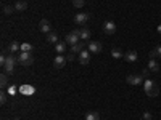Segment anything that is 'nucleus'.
Segmentation results:
<instances>
[{
    "label": "nucleus",
    "instance_id": "1",
    "mask_svg": "<svg viewBox=\"0 0 161 120\" xmlns=\"http://www.w3.org/2000/svg\"><path fill=\"white\" fill-rule=\"evenodd\" d=\"M143 88H145L147 96H150V98L158 96V93H159V88H158L156 82H153V80H145V82H143Z\"/></svg>",
    "mask_w": 161,
    "mask_h": 120
},
{
    "label": "nucleus",
    "instance_id": "2",
    "mask_svg": "<svg viewBox=\"0 0 161 120\" xmlns=\"http://www.w3.org/2000/svg\"><path fill=\"white\" fill-rule=\"evenodd\" d=\"M34 61V55H32V51H21L19 53V56H18V62L21 66H31Z\"/></svg>",
    "mask_w": 161,
    "mask_h": 120
},
{
    "label": "nucleus",
    "instance_id": "3",
    "mask_svg": "<svg viewBox=\"0 0 161 120\" xmlns=\"http://www.w3.org/2000/svg\"><path fill=\"white\" fill-rule=\"evenodd\" d=\"M16 62H18V58L13 56V53H10V55L7 56V62H5V66H3V71H5L7 74H13Z\"/></svg>",
    "mask_w": 161,
    "mask_h": 120
},
{
    "label": "nucleus",
    "instance_id": "4",
    "mask_svg": "<svg viewBox=\"0 0 161 120\" xmlns=\"http://www.w3.org/2000/svg\"><path fill=\"white\" fill-rule=\"evenodd\" d=\"M79 38H80V31L74 29L73 32H69L68 35H66V38H64V42H66V43H69V45L73 47V45H76L77 42H80Z\"/></svg>",
    "mask_w": 161,
    "mask_h": 120
},
{
    "label": "nucleus",
    "instance_id": "5",
    "mask_svg": "<svg viewBox=\"0 0 161 120\" xmlns=\"http://www.w3.org/2000/svg\"><path fill=\"white\" fill-rule=\"evenodd\" d=\"M126 80H127L129 85H142V83H143L142 74H130V75H127Z\"/></svg>",
    "mask_w": 161,
    "mask_h": 120
},
{
    "label": "nucleus",
    "instance_id": "6",
    "mask_svg": "<svg viewBox=\"0 0 161 120\" xmlns=\"http://www.w3.org/2000/svg\"><path fill=\"white\" fill-rule=\"evenodd\" d=\"M103 32L106 35H113L116 32V24L113 21H105L103 22Z\"/></svg>",
    "mask_w": 161,
    "mask_h": 120
},
{
    "label": "nucleus",
    "instance_id": "7",
    "mask_svg": "<svg viewBox=\"0 0 161 120\" xmlns=\"http://www.w3.org/2000/svg\"><path fill=\"white\" fill-rule=\"evenodd\" d=\"M79 62L82 66H87L90 62V51L89 50H82L79 53Z\"/></svg>",
    "mask_w": 161,
    "mask_h": 120
},
{
    "label": "nucleus",
    "instance_id": "8",
    "mask_svg": "<svg viewBox=\"0 0 161 120\" xmlns=\"http://www.w3.org/2000/svg\"><path fill=\"white\" fill-rule=\"evenodd\" d=\"M89 19H90L89 13H77V15L74 16V22L76 24H86Z\"/></svg>",
    "mask_w": 161,
    "mask_h": 120
},
{
    "label": "nucleus",
    "instance_id": "9",
    "mask_svg": "<svg viewBox=\"0 0 161 120\" xmlns=\"http://www.w3.org/2000/svg\"><path fill=\"white\" fill-rule=\"evenodd\" d=\"M39 29L42 31L44 34H48V32H52V26H50L48 19H40V22H39Z\"/></svg>",
    "mask_w": 161,
    "mask_h": 120
},
{
    "label": "nucleus",
    "instance_id": "10",
    "mask_svg": "<svg viewBox=\"0 0 161 120\" xmlns=\"http://www.w3.org/2000/svg\"><path fill=\"white\" fill-rule=\"evenodd\" d=\"M66 61H68V59H66L63 55H58L55 59H53V66H55V68L57 69H61V68H64V64H66Z\"/></svg>",
    "mask_w": 161,
    "mask_h": 120
},
{
    "label": "nucleus",
    "instance_id": "11",
    "mask_svg": "<svg viewBox=\"0 0 161 120\" xmlns=\"http://www.w3.org/2000/svg\"><path fill=\"white\" fill-rule=\"evenodd\" d=\"M124 59H126L127 62H136V61L139 59V55H137V51H134V50L127 51L126 55H124Z\"/></svg>",
    "mask_w": 161,
    "mask_h": 120
},
{
    "label": "nucleus",
    "instance_id": "12",
    "mask_svg": "<svg viewBox=\"0 0 161 120\" xmlns=\"http://www.w3.org/2000/svg\"><path fill=\"white\" fill-rule=\"evenodd\" d=\"M87 50H89L90 53H100V51H102V43H100V42H90V43L87 45Z\"/></svg>",
    "mask_w": 161,
    "mask_h": 120
},
{
    "label": "nucleus",
    "instance_id": "13",
    "mask_svg": "<svg viewBox=\"0 0 161 120\" xmlns=\"http://www.w3.org/2000/svg\"><path fill=\"white\" fill-rule=\"evenodd\" d=\"M84 47H86L84 40H80V42H77L76 45H73V47H71V53H74V55L77 53V55H79V53H80V51L84 50Z\"/></svg>",
    "mask_w": 161,
    "mask_h": 120
},
{
    "label": "nucleus",
    "instance_id": "14",
    "mask_svg": "<svg viewBox=\"0 0 161 120\" xmlns=\"http://www.w3.org/2000/svg\"><path fill=\"white\" fill-rule=\"evenodd\" d=\"M158 58H161V45L155 47V48L150 51V59H158Z\"/></svg>",
    "mask_w": 161,
    "mask_h": 120
},
{
    "label": "nucleus",
    "instance_id": "15",
    "mask_svg": "<svg viewBox=\"0 0 161 120\" xmlns=\"http://www.w3.org/2000/svg\"><path fill=\"white\" fill-rule=\"evenodd\" d=\"M47 42H48V43H58V34L53 32V31L48 32V34H47Z\"/></svg>",
    "mask_w": 161,
    "mask_h": 120
},
{
    "label": "nucleus",
    "instance_id": "16",
    "mask_svg": "<svg viewBox=\"0 0 161 120\" xmlns=\"http://www.w3.org/2000/svg\"><path fill=\"white\" fill-rule=\"evenodd\" d=\"M13 7H15V10L16 11H26V10H28V3H26V2H23V0H19V2H16L15 5H13Z\"/></svg>",
    "mask_w": 161,
    "mask_h": 120
},
{
    "label": "nucleus",
    "instance_id": "17",
    "mask_svg": "<svg viewBox=\"0 0 161 120\" xmlns=\"http://www.w3.org/2000/svg\"><path fill=\"white\" fill-rule=\"evenodd\" d=\"M148 69H150L152 72H158V71H159V64H158L156 59H150V61H148Z\"/></svg>",
    "mask_w": 161,
    "mask_h": 120
},
{
    "label": "nucleus",
    "instance_id": "18",
    "mask_svg": "<svg viewBox=\"0 0 161 120\" xmlns=\"http://www.w3.org/2000/svg\"><path fill=\"white\" fill-rule=\"evenodd\" d=\"M111 56H113L114 59H121V58H124L123 51H121L119 48H111Z\"/></svg>",
    "mask_w": 161,
    "mask_h": 120
},
{
    "label": "nucleus",
    "instance_id": "19",
    "mask_svg": "<svg viewBox=\"0 0 161 120\" xmlns=\"http://www.w3.org/2000/svg\"><path fill=\"white\" fill-rule=\"evenodd\" d=\"M64 50H66V42H58V43H55V51L58 53V55H61Z\"/></svg>",
    "mask_w": 161,
    "mask_h": 120
},
{
    "label": "nucleus",
    "instance_id": "20",
    "mask_svg": "<svg viewBox=\"0 0 161 120\" xmlns=\"http://www.w3.org/2000/svg\"><path fill=\"white\" fill-rule=\"evenodd\" d=\"M86 120H100V115H98V112L92 111V112H87L86 114Z\"/></svg>",
    "mask_w": 161,
    "mask_h": 120
},
{
    "label": "nucleus",
    "instance_id": "21",
    "mask_svg": "<svg viewBox=\"0 0 161 120\" xmlns=\"http://www.w3.org/2000/svg\"><path fill=\"white\" fill-rule=\"evenodd\" d=\"M8 50H10V53H15V51L21 50V45H19L18 42H11V43L8 45Z\"/></svg>",
    "mask_w": 161,
    "mask_h": 120
},
{
    "label": "nucleus",
    "instance_id": "22",
    "mask_svg": "<svg viewBox=\"0 0 161 120\" xmlns=\"http://www.w3.org/2000/svg\"><path fill=\"white\" fill-rule=\"evenodd\" d=\"M90 38V31L89 29H82L80 31V40H89Z\"/></svg>",
    "mask_w": 161,
    "mask_h": 120
},
{
    "label": "nucleus",
    "instance_id": "23",
    "mask_svg": "<svg viewBox=\"0 0 161 120\" xmlns=\"http://www.w3.org/2000/svg\"><path fill=\"white\" fill-rule=\"evenodd\" d=\"M13 11H16L15 7H11V5H5L3 7V15H11Z\"/></svg>",
    "mask_w": 161,
    "mask_h": 120
},
{
    "label": "nucleus",
    "instance_id": "24",
    "mask_svg": "<svg viewBox=\"0 0 161 120\" xmlns=\"http://www.w3.org/2000/svg\"><path fill=\"white\" fill-rule=\"evenodd\" d=\"M7 83H8V77H7V72H3L2 75H0V85L7 87Z\"/></svg>",
    "mask_w": 161,
    "mask_h": 120
},
{
    "label": "nucleus",
    "instance_id": "25",
    "mask_svg": "<svg viewBox=\"0 0 161 120\" xmlns=\"http://www.w3.org/2000/svg\"><path fill=\"white\" fill-rule=\"evenodd\" d=\"M84 3H86V0H73V5H74L76 8H82Z\"/></svg>",
    "mask_w": 161,
    "mask_h": 120
},
{
    "label": "nucleus",
    "instance_id": "26",
    "mask_svg": "<svg viewBox=\"0 0 161 120\" xmlns=\"http://www.w3.org/2000/svg\"><path fill=\"white\" fill-rule=\"evenodd\" d=\"M21 51H32V45L31 43H23L21 45Z\"/></svg>",
    "mask_w": 161,
    "mask_h": 120
},
{
    "label": "nucleus",
    "instance_id": "27",
    "mask_svg": "<svg viewBox=\"0 0 161 120\" xmlns=\"http://www.w3.org/2000/svg\"><path fill=\"white\" fill-rule=\"evenodd\" d=\"M0 102H2V104H5V102H7V93H5V91L0 93Z\"/></svg>",
    "mask_w": 161,
    "mask_h": 120
},
{
    "label": "nucleus",
    "instance_id": "28",
    "mask_svg": "<svg viewBox=\"0 0 161 120\" xmlns=\"http://www.w3.org/2000/svg\"><path fill=\"white\" fill-rule=\"evenodd\" d=\"M140 74H142V77H143V78H147V77H148V74H150V69L147 68V69H143V71H142Z\"/></svg>",
    "mask_w": 161,
    "mask_h": 120
},
{
    "label": "nucleus",
    "instance_id": "29",
    "mask_svg": "<svg viewBox=\"0 0 161 120\" xmlns=\"http://www.w3.org/2000/svg\"><path fill=\"white\" fill-rule=\"evenodd\" d=\"M143 118H145V120H152V112L145 111V112H143Z\"/></svg>",
    "mask_w": 161,
    "mask_h": 120
},
{
    "label": "nucleus",
    "instance_id": "30",
    "mask_svg": "<svg viewBox=\"0 0 161 120\" xmlns=\"http://www.w3.org/2000/svg\"><path fill=\"white\" fill-rule=\"evenodd\" d=\"M5 62H7V56H5V55H2V56H0V66L3 68V66H5Z\"/></svg>",
    "mask_w": 161,
    "mask_h": 120
},
{
    "label": "nucleus",
    "instance_id": "31",
    "mask_svg": "<svg viewBox=\"0 0 161 120\" xmlns=\"http://www.w3.org/2000/svg\"><path fill=\"white\" fill-rule=\"evenodd\" d=\"M66 59H68V61H73V59H74V53H71V55H68V58H66Z\"/></svg>",
    "mask_w": 161,
    "mask_h": 120
},
{
    "label": "nucleus",
    "instance_id": "32",
    "mask_svg": "<svg viewBox=\"0 0 161 120\" xmlns=\"http://www.w3.org/2000/svg\"><path fill=\"white\" fill-rule=\"evenodd\" d=\"M158 34H159V35H161V24H159V26H158Z\"/></svg>",
    "mask_w": 161,
    "mask_h": 120
},
{
    "label": "nucleus",
    "instance_id": "33",
    "mask_svg": "<svg viewBox=\"0 0 161 120\" xmlns=\"http://www.w3.org/2000/svg\"><path fill=\"white\" fill-rule=\"evenodd\" d=\"M13 120H19V118H13Z\"/></svg>",
    "mask_w": 161,
    "mask_h": 120
}]
</instances>
